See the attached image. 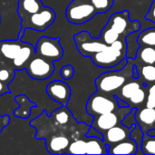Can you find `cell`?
Segmentation results:
<instances>
[{
	"instance_id": "cell-1",
	"label": "cell",
	"mask_w": 155,
	"mask_h": 155,
	"mask_svg": "<svg viewBox=\"0 0 155 155\" xmlns=\"http://www.w3.org/2000/svg\"><path fill=\"white\" fill-rule=\"evenodd\" d=\"M134 59L127 58V64L120 70H108L100 74L95 80L98 92L115 95L122 86L133 78V66Z\"/></svg>"
},
{
	"instance_id": "cell-2",
	"label": "cell",
	"mask_w": 155,
	"mask_h": 155,
	"mask_svg": "<svg viewBox=\"0 0 155 155\" xmlns=\"http://www.w3.org/2000/svg\"><path fill=\"white\" fill-rule=\"evenodd\" d=\"M118 106L117 97L113 94H105L100 92L93 94L86 104V112L94 118L97 115L115 111Z\"/></svg>"
},
{
	"instance_id": "cell-3",
	"label": "cell",
	"mask_w": 155,
	"mask_h": 155,
	"mask_svg": "<svg viewBox=\"0 0 155 155\" xmlns=\"http://www.w3.org/2000/svg\"><path fill=\"white\" fill-rule=\"evenodd\" d=\"M97 11L89 0H73L67 6V20L74 25L84 24L94 17Z\"/></svg>"
},
{
	"instance_id": "cell-4",
	"label": "cell",
	"mask_w": 155,
	"mask_h": 155,
	"mask_svg": "<svg viewBox=\"0 0 155 155\" xmlns=\"http://www.w3.org/2000/svg\"><path fill=\"white\" fill-rule=\"evenodd\" d=\"M126 54L127 50H121L110 45L104 50L93 54L91 59L98 67L113 70L114 66L126 58Z\"/></svg>"
},
{
	"instance_id": "cell-5",
	"label": "cell",
	"mask_w": 155,
	"mask_h": 155,
	"mask_svg": "<svg viewBox=\"0 0 155 155\" xmlns=\"http://www.w3.org/2000/svg\"><path fill=\"white\" fill-rule=\"evenodd\" d=\"M106 25L118 33L122 37H125L131 33L141 30V23L137 20H132L128 11L112 15Z\"/></svg>"
},
{
	"instance_id": "cell-6",
	"label": "cell",
	"mask_w": 155,
	"mask_h": 155,
	"mask_svg": "<svg viewBox=\"0 0 155 155\" xmlns=\"http://www.w3.org/2000/svg\"><path fill=\"white\" fill-rule=\"evenodd\" d=\"M55 20V12L51 7L44 6L38 12L29 15L25 20H22L23 30L21 34L26 27L35 29L38 32H42L47 29Z\"/></svg>"
},
{
	"instance_id": "cell-7",
	"label": "cell",
	"mask_w": 155,
	"mask_h": 155,
	"mask_svg": "<svg viewBox=\"0 0 155 155\" xmlns=\"http://www.w3.org/2000/svg\"><path fill=\"white\" fill-rule=\"evenodd\" d=\"M25 69L28 75L35 80H45L52 76L54 72V64L53 61L47 60L35 54L28 61Z\"/></svg>"
},
{
	"instance_id": "cell-8",
	"label": "cell",
	"mask_w": 155,
	"mask_h": 155,
	"mask_svg": "<svg viewBox=\"0 0 155 155\" xmlns=\"http://www.w3.org/2000/svg\"><path fill=\"white\" fill-rule=\"evenodd\" d=\"M74 40L77 50L84 56L91 57L93 54L107 47V45L104 44L100 38L91 36L89 32L86 31H82L74 35Z\"/></svg>"
},
{
	"instance_id": "cell-9",
	"label": "cell",
	"mask_w": 155,
	"mask_h": 155,
	"mask_svg": "<svg viewBox=\"0 0 155 155\" xmlns=\"http://www.w3.org/2000/svg\"><path fill=\"white\" fill-rule=\"evenodd\" d=\"M132 108L130 106L127 107H119L115 111L109 112L106 114H103L94 117L92 126L98 130L100 133L104 134L110 128L120 124L124 118V116L131 112Z\"/></svg>"
},
{
	"instance_id": "cell-10",
	"label": "cell",
	"mask_w": 155,
	"mask_h": 155,
	"mask_svg": "<svg viewBox=\"0 0 155 155\" xmlns=\"http://www.w3.org/2000/svg\"><path fill=\"white\" fill-rule=\"evenodd\" d=\"M35 54L47 60L55 62L64 55V49L58 38L41 36L35 46Z\"/></svg>"
},
{
	"instance_id": "cell-11",
	"label": "cell",
	"mask_w": 155,
	"mask_h": 155,
	"mask_svg": "<svg viewBox=\"0 0 155 155\" xmlns=\"http://www.w3.org/2000/svg\"><path fill=\"white\" fill-rule=\"evenodd\" d=\"M46 93L50 99L65 106L71 97L70 86L61 80H54L49 83L46 86Z\"/></svg>"
},
{
	"instance_id": "cell-12",
	"label": "cell",
	"mask_w": 155,
	"mask_h": 155,
	"mask_svg": "<svg viewBox=\"0 0 155 155\" xmlns=\"http://www.w3.org/2000/svg\"><path fill=\"white\" fill-rule=\"evenodd\" d=\"M134 127L135 125L132 127H127L121 123L120 124H117L104 132L103 134V139L108 146H112L122 141L129 139L130 134Z\"/></svg>"
},
{
	"instance_id": "cell-13",
	"label": "cell",
	"mask_w": 155,
	"mask_h": 155,
	"mask_svg": "<svg viewBox=\"0 0 155 155\" xmlns=\"http://www.w3.org/2000/svg\"><path fill=\"white\" fill-rule=\"evenodd\" d=\"M135 120L143 134L147 133L149 130L155 128V109L149 108L145 105L137 108L135 113Z\"/></svg>"
},
{
	"instance_id": "cell-14",
	"label": "cell",
	"mask_w": 155,
	"mask_h": 155,
	"mask_svg": "<svg viewBox=\"0 0 155 155\" xmlns=\"http://www.w3.org/2000/svg\"><path fill=\"white\" fill-rule=\"evenodd\" d=\"M35 54V47L30 44L24 43V45L20 48L15 57L12 60L15 69L17 70L24 69L26 64L28 63V61L33 57Z\"/></svg>"
},
{
	"instance_id": "cell-15",
	"label": "cell",
	"mask_w": 155,
	"mask_h": 155,
	"mask_svg": "<svg viewBox=\"0 0 155 155\" xmlns=\"http://www.w3.org/2000/svg\"><path fill=\"white\" fill-rule=\"evenodd\" d=\"M138 145L131 138L109 146L108 154L133 155L138 153Z\"/></svg>"
},
{
	"instance_id": "cell-16",
	"label": "cell",
	"mask_w": 155,
	"mask_h": 155,
	"mask_svg": "<svg viewBox=\"0 0 155 155\" xmlns=\"http://www.w3.org/2000/svg\"><path fill=\"white\" fill-rule=\"evenodd\" d=\"M69 144H70L69 138L63 134L54 135L46 142L47 150L52 154H58V153H65V149L68 148Z\"/></svg>"
},
{
	"instance_id": "cell-17",
	"label": "cell",
	"mask_w": 155,
	"mask_h": 155,
	"mask_svg": "<svg viewBox=\"0 0 155 155\" xmlns=\"http://www.w3.org/2000/svg\"><path fill=\"white\" fill-rule=\"evenodd\" d=\"M43 7L41 0H19L18 2V13L22 20L38 12Z\"/></svg>"
},
{
	"instance_id": "cell-18",
	"label": "cell",
	"mask_w": 155,
	"mask_h": 155,
	"mask_svg": "<svg viewBox=\"0 0 155 155\" xmlns=\"http://www.w3.org/2000/svg\"><path fill=\"white\" fill-rule=\"evenodd\" d=\"M15 101L18 104L19 107L14 112V115L17 118L26 119L30 116L32 109L35 107V103L31 102L25 95L20 94L15 97Z\"/></svg>"
},
{
	"instance_id": "cell-19",
	"label": "cell",
	"mask_w": 155,
	"mask_h": 155,
	"mask_svg": "<svg viewBox=\"0 0 155 155\" xmlns=\"http://www.w3.org/2000/svg\"><path fill=\"white\" fill-rule=\"evenodd\" d=\"M86 154H107L109 146L104 139L98 137H86Z\"/></svg>"
},
{
	"instance_id": "cell-20",
	"label": "cell",
	"mask_w": 155,
	"mask_h": 155,
	"mask_svg": "<svg viewBox=\"0 0 155 155\" xmlns=\"http://www.w3.org/2000/svg\"><path fill=\"white\" fill-rule=\"evenodd\" d=\"M143 85L144 84L139 80V78L138 79L132 78L131 80H129L127 83H125L122 86V88L119 90V92L115 94V96L117 98L127 101L134 94V92H136L139 88H141Z\"/></svg>"
},
{
	"instance_id": "cell-21",
	"label": "cell",
	"mask_w": 155,
	"mask_h": 155,
	"mask_svg": "<svg viewBox=\"0 0 155 155\" xmlns=\"http://www.w3.org/2000/svg\"><path fill=\"white\" fill-rule=\"evenodd\" d=\"M139 72V80L146 86L155 83L154 64H136Z\"/></svg>"
},
{
	"instance_id": "cell-22",
	"label": "cell",
	"mask_w": 155,
	"mask_h": 155,
	"mask_svg": "<svg viewBox=\"0 0 155 155\" xmlns=\"http://www.w3.org/2000/svg\"><path fill=\"white\" fill-rule=\"evenodd\" d=\"M23 45L19 41H4L0 43V53L6 59L13 60Z\"/></svg>"
},
{
	"instance_id": "cell-23",
	"label": "cell",
	"mask_w": 155,
	"mask_h": 155,
	"mask_svg": "<svg viewBox=\"0 0 155 155\" xmlns=\"http://www.w3.org/2000/svg\"><path fill=\"white\" fill-rule=\"evenodd\" d=\"M134 60L143 64H155V47L140 45Z\"/></svg>"
},
{
	"instance_id": "cell-24",
	"label": "cell",
	"mask_w": 155,
	"mask_h": 155,
	"mask_svg": "<svg viewBox=\"0 0 155 155\" xmlns=\"http://www.w3.org/2000/svg\"><path fill=\"white\" fill-rule=\"evenodd\" d=\"M147 94V86L143 85L141 88H139L136 92H134V94L126 102L128 103L131 108H140L145 105Z\"/></svg>"
},
{
	"instance_id": "cell-25",
	"label": "cell",
	"mask_w": 155,
	"mask_h": 155,
	"mask_svg": "<svg viewBox=\"0 0 155 155\" xmlns=\"http://www.w3.org/2000/svg\"><path fill=\"white\" fill-rule=\"evenodd\" d=\"M137 41L140 45L155 47V26L140 31Z\"/></svg>"
},
{
	"instance_id": "cell-26",
	"label": "cell",
	"mask_w": 155,
	"mask_h": 155,
	"mask_svg": "<svg viewBox=\"0 0 155 155\" xmlns=\"http://www.w3.org/2000/svg\"><path fill=\"white\" fill-rule=\"evenodd\" d=\"M53 116H54V119L56 124H59V125L67 124L72 118L71 113L65 107V105H62V106L58 107V109L54 112Z\"/></svg>"
},
{
	"instance_id": "cell-27",
	"label": "cell",
	"mask_w": 155,
	"mask_h": 155,
	"mask_svg": "<svg viewBox=\"0 0 155 155\" xmlns=\"http://www.w3.org/2000/svg\"><path fill=\"white\" fill-rule=\"evenodd\" d=\"M141 152L143 154L155 155V135L143 134Z\"/></svg>"
},
{
	"instance_id": "cell-28",
	"label": "cell",
	"mask_w": 155,
	"mask_h": 155,
	"mask_svg": "<svg viewBox=\"0 0 155 155\" xmlns=\"http://www.w3.org/2000/svg\"><path fill=\"white\" fill-rule=\"evenodd\" d=\"M66 153L69 154H86V141L85 139H75L70 143Z\"/></svg>"
},
{
	"instance_id": "cell-29",
	"label": "cell",
	"mask_w": 155,
	"mask_h": 155,
	"mask_svg": "<svg viewBox=\"0 0 155 155\" xmlns=\"http://www.w3.org/2000/svg\"><path fill=\"white\" fill-rule=\"evenodd\" d=\"M122 36L118 34V33H116L114 30H113L112 28H110L109 26H107V25H105L104 28H103V30H102V32H101V35H100V39L104 43V44H106L107 45H112L114 42H115L116 40H118L119 38H121Z\"/></svg>"
},
{
	"instance_id": "cell-30",
	"label": "cell",
	"mask_w": 155,
	"mask_h": 155,
	"mask_svg": "<svg viewBox=\"0 0 155 155\" xmlns=\"http://www.w3.org/2000/svg\"><path fill=\"white\" fill-rule=\"evenodd\" d=\"M134 33L135 32L131 33V34H129L128 35L125 36V41H126V44H127V54H126V58L135 59L137 51H138V49L140 47V45H139L137 39H135V41L133 40L134 35Z\"/></svg>"
},
{
	"instance_id": "cell-31",
	"label": "cell",
	"mask_w": 155,
	"mask_h": 155,
	"mask_svg": "<svg viewBox=\"0 0 155 155\" xmlns=\"http://www.w3.org/2000/svg\"><path fill=\"white\" fill-rule=\"evenodd\" d=\"M89 1L97 11V14H103L108 12L109 10H111L114 3V0H89Z\"/></svg>"
},
{
	"instance_id": "cell-32",
	"label": "cell",
	"mask_w": 155,
	"mask_h": 155,
	"mask_svg": "<svg viewBox=\"0 0 155 155\" xmlns=\"http://www.w3.org/2000/svg\"><path fill=\"white\" fill-rule=\"evenodd\" d=\"M143 132L141 129V127L136 124L135 127L132 130L131 134H130V138L133 139L138 145V153H142L141 152V145H142V142H143Z\"/></svg>"
},
{
	"instance_id": "cell-33",
	"label": "cell",
	"mask_w": 155,
	"mask_h": 155,
	"mask_svg": "<svg viewBox=\"0 0 155 155\" xmlns=\"http://www.w3.org/2000/svg\"><path fill=\"white\" fill-rule=\"evenodd\" d=\"M136 110H137V108H135V107L132 108L131 112L124 116V118L122 121V124L124 125H125L127 127H132V126L137 124V122L135 120V113H136Z\"/></svg>"
},
{
	"instance_id": "cell-34",
	"label": "cell",
	"mask_w": 155,
	"mask_h": 155,
	"mask_svg": "<svg viewBox=\"0 0 155 155\" xmlns=\"http://www.w3.org/2000/svg\"><path fill=\"white\" fill-rule=\"evenodd\" d=\"M15 73L13 70L10 69H6V68H3L0 69V81L8 84L14 78Z\"/></svg>"
},
{
	"instance_id": "cell-35",
	"label": "cell",
	"mask_w": 155,
	"mask_h": 155,
	"mask_svg": "<svg viewBox=\"0 0 155 155\" xmlns=\"http://www.w3.org/2000/svg\"><path fill=\"white\" fill-rule=\"evenodd\" d=\"M74 74V68L71 64L64 65L60 70V75L64 80H69L73 78Z\"/></svg>"
},
{
	"instance_id": "cell-36",
	"label": "cell",
	"mask_w": 155,
	"mask_h": 155,
	"mask_svg": "<svg viewBox=\"0 0 155 155\" xmlns=\"http://www.w3.org/2000/svg\"><path fill=\"white\" fill-rule=\"evenodd\" d=\"M145 18L148 21L155 24V0H153V2L152 5H151L149 11H148V13L145 15Z\"/></svg>"
},
{
	"instance_id": "cell-37",
	"label": "cell",
	"mask_w": 155,
	"mask_h": 155,
	"mask_svg": "<svg viewBox=\"0 0 155 155\" xmlns=\"http://www.w3.org/2000/svg\"><path fill=\"white\" fill-rule=\"evenodd\" d=\"M145 106L149 108H154L155 109V94L153 93H148L146 101H145Z\"/></svg>"
},
{
	"instance_id": "cell-38",
	"label": "cell",
	"mask_w": 155,
	"mask_h": 155,
	"mask_svg": "<svg viewBox=\"0 0 155 155\" xmlns=\"http://www.w3.org/2000/svg\"><path fill=\"white\" fill-rule=\"evenodd\" d=\"M85 136L86 137H98V138L103 139V134L100 133L95 128H94L93 126H91V127L88 128V132L86 133Z\"/></svg>"
},
{
	"instance_id": "cell-39",
	"label": "cell",
	"mask_w": 155,
	"mask_h": 155,
	"mask_svg": "<svg viewBox=\"0 0 155 155\" xmlns=\"http://www.w3.org/2000/svg\"><path fill=\"white\" fill-rule=\"evenodd\" d=\"M9 123H10L9 115H1L0 114V134L9 124Z\"/></svg>"
},
{
	"instance_id": "cell-40",
	"label": "cell",
	"mask_w": 155,
	"mask_h": 155,
	"mask_svg": "<svg viewBox=\"0 0 155 155\" xmlns=\"http://www.w3.org/2000/svg\"><path fill=\"white\" fill-rule=\"evenodd\" d=\"M7 93H9V88H8L7 84L0 81V96L4 95L5 94H7Z\"/></svg>"
},
{
	"instance_id": "cell-41",
	"label": "cell",
	"mask_w": 155,
	"mask_h": 155,
	"mask_svg": "<svg viewBox=\"0 0 155 155\" xmlns=\"http://www.w3.org/2000/svg\"><path fill=\"white\" fill-rule=\"evenodd\" d=\"M117 103H118V106L119 107H127L129 106L128 103L123 99H120V98H117Z\"/></svg>"
},
{
	"instance_id": "cell-42",
	"label": "cell",
	"mask_w": 155,
	"mask_h": 155,
	"mask_svg": "<svg viewBox=\"0 0 155 155\" xmlns=\"http://www.w3.org/2000/svg\"><path fill=\"white\" fill-rule=\"evenodd\" d=\"M147 92L148 93H153L155 94V83L151 84L150 86H147Z\"/></svg>"
},
{
	"instance_id": "cell-43",
	"label": "cell",
	"mask_w": 155,
	"mask_h": 155,
	"mask_svg": "<svg viewBox=\"0 0 155 155\" xmlns=\"http://www.w3.org/2000/svg\"><path fill=\"white\" fill-rule=\"evenodd\" d=\"M0 24H1V15H0Z\"/></svg>"
},
{
	"instance_id": "cell-44",
	"label": "cell",
	"mask_w": 155,
	"mask_h": 155,
	"mask_svg": "<svg viewBox=\"0 0 155 155\" xmlns=\"http://www.w3.org/2000/svg\"><path fill=\"white\" fill-rule=\"evenodd\" d=\"M154 125H155V123H154Z\"/></svg>"
}]
</instances>
